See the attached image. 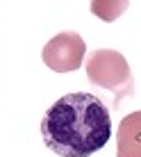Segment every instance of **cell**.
I'll return each mask as SVG.
<instances>
[{
    "label": "cell",
    "mask_w": 141,
    "mask_h": 157,
    "mask_svg": "<svg viewBox=\"0 0 141 157\" xmlns=\"http://www.w3.org/2000/svg\"><path fill=\"white\" fill-rule=\"evenodd\" d=\"M41 139L59 157H91L112 139L109 109L89 91L66 94L43 114Z\"/></svg>",
    "instance_id": "obj_1"
},
{
    "label": "cell",
    "mask_w": 141,
    "mask_h": 157,
    "mask_svg": "<svg viewBox=\"0 0 141 157\" xmlns=\"http://www.w3.org/2000/svg\"><path fill=\"white\" fill-rule=\"evenodd\" d=\"M86 78L91 84L114 94V109L121 107L123 98H130L134 94V78L130 71L128 59L118 50H91L86 57Z\"/></svg>",
    "instance_id": "obj_2"
},
{
    "label": "cell",
    "mask_w": 141,
    "mask_h": 157,
    "mask_svg": "<svg viewBox=\"0 0 141 157\" xmlns=\"http://www.w3.org/2000/svg\"><path fill=\"white\" fill-rule=\"evenodd\" d=\"M86 43L78 32H59L43 46L41 59L55 73H70L82 66Z\"/></svg>",
    "instance_id": "obj_3"
},
{
    "label": "cell",
    "mask_w": 141,
    "mask_h": 157,
    "mask_svg": "<svg viewBox=\"0 0 141 157\" xmlns=\"http://www.w3.org/2000/svg\"><path fill=\"white\" fill-rule=\"evenodd\" d=\"M116 157H141V112L121 121L116 132Z\"/></svg>",
    "instance_id": "obj_4"
},
{
    "label": "cell",
    "mask_w": 141,
    "mask_h": 157,
    "mask_svg": "<svg viewBox=\"0 0 141 157\" xmlns=\"http://www.w3.org/2000/svg\"><path fill=\"white\" fill-rule=\"evenodd\" d=\"M91 9H93L96 16L105 21H114L116 16H121V12L128 9V2H91Z\"/></svg>",
    "instance_id": "obj_5"
}]
</instances>
